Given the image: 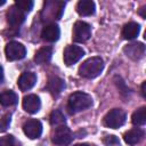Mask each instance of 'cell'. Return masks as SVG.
I'll return each instance as SVG.
<instances>
[{"mask_svg":"<svg viewBox=\"0 0 146 146\" xmlns=\"http://www.w3.org/2000/svg\"><path fill=\"white\" fill-rule=\"evenodd\" d=\"M51 55H52V49L50 47H43L35 52L34 60L36 64H44L51 59Z\"/></svg>","mask_w":146,"mask_h":146,"instance_id":"d6986e66","label":"cell"},{"mask_svg":"<svg viewBox=\"0 0 146 146\" xmlns=\"http://www.w3.org/2000/svg\"><path fill=\"white\" fill-rule=\"evenodd\" d=\"M131 121L135 125H143L146 122V107L143 106L133 112L131 116Z\"/></svg>","mask_w":146,"mask_h":146,"instance_id":"44dd1931","label":"cell"},{"mask_svg":"<svg viewBox=\"0 0 146 146\" xmlns=\"http://www.w3.org/2000/svg\"><path fill=\"white\" fill-rule=\"evenodd\" d=\"M35 82H36V75L33 72H24L18 78L17 84L22 91H27L31 88H33Z\"/></svg>","mask_w":146,"mask_h":146,"instance_id":"4fadbf2b","label":"cell"},{"mask_svg":"<svg viewBox=\"0 0 146 146\" xmlns=\"http://www.w3.org/2000/svg\"><path fill=\"white\" fill-rule=\"evenodd\" d=\"M59 35H60L59 27L55 23H50V24L46 25L42 29V32H41L42 39L46 40V41H48V42H55V41H57L59 39Z\"/></svg>","mask_w":146,"mask_h":146,"instance_id":"5bb4252c","label":"cell"},{"mask_svg":"<svg viewBox=\"0 0 146 146\" xmlns=\"http://www.w3.org/2000/svg\"><path fill=\"white\" fill-rule=\"evenodd\" d=\"M104 70V60L100 57H90L79 67V74L86 79L97 78Z\"/></svg>","mask_w":146,"mask_h":146,"instance_id":"6da1fadb","label":"cell"},{"mask_svg":"<svg viewBox=\"0 0 146 146\" xmlns=\"http://www.w3.org/2000/svg\"><path fill=\"white\" fill-rule=\"evenodd\" d=\"M123 51L129 58L133 60H138L143 58L145 55V46L141 42H132V43L127 44L123 48Z\"/></svg>","mask_w":146,"mask_h":146,"instance_id":"30bf717a","label":"cell"},{"mask_svg":"<svg viewBox=\"0 0 146 146\" xmlns=\"http://www.w3.org/2000/svg\"><path fill=\"white\" fill-rule=\"evenodd\" d=\"M91 36V27L88 23L79 21L73 26V40L75 42H84Z\"/></svg>","mask_w":146,"mask_h":146,"instance_id":"8992f818","label":"cell"},{"mask_svg":"<svg viewBox=\"0 0 146 146\" xmlns=\"http://www.w3.org/2000/svg\"><path fill=\"white\" fill-rule=\"evenodd\" d=\"M3 80V70H2V66H0V83L2 82Z\"/></svg>","mask_w":146,"mask_h":146,"instance_id":"4316f807","label":"cell"},{"mask_svg":"<svg viewBox=\"0 0 146 146\" xmlns=\"http://www.w3.org/2000/svg\"><path fill=\"white\" fill-rule=\"evenodd\" d=\"M5 54H6V58L8 60H18L25 57L26 55V49L25 47L17 42V41H11L9 43H7L6 48H5Z\"/></svg>","mask_w":146,"mask_h":146,"instance_id":"5b68a950","label":"cell"},{"mask_svg":"<svg viewBox=\"0 0 146 146\" xmlns=\"http://www.w3.org/2000/svg\"><path fill=\"white\" fill-rule=\"evenodd\" d=\"M64 88H65V82H64V80H62L58 76L50 78L48 81V84H47V89L54 96H58L63 91Z\"/></svg>","mask_w":146,"mask_h":146,"instance_id":"9a60e30c","label":"cell"},{"mask_svg":"<svg viewBox=\"0 0 146 146\" xmlns=\"http://www.w3.org/2000/svg\"><path fill=\"white\" fill-rule=\"evenodd\" d=\"M74 146H92V145H89V144H84V143H82V144H75Z\"/></svg>","mask_w":146,"mask_h":146,"instance_id":"f1b7e54d","label":"cell"},{"mask_svg":"<svg viewBox=\"0 0 146 146\" xmlns=\"http://www.w3.org/2000/svg\"><path fill=\"white\" fill-rule=\"evenodd\" d=\"M139 31H140L139 24L135 22L127 23L122 29V38L125 40H132L139 34Z\"/></svg>","mask_w":146,"mask_h":146,"instance_id":"e0dca14e","label":"cell"},{"mask_svg":"<svg viewBox=\"0 0 146 146\" xmlns=\"http://www.w3.org/2000/svg\"><path fill=\"white\" fill-rule=\"evenodd\" d=\"M23 131L30 139H36L42 133V124L35 119H31L24 123Z\"/></svg>","mask_w":146,"mask_h":146,"instance_id":"9c48e42d","label":"cell"},{"mask_svg":"<svg viewBox=\"0 0 146 146\" xmlns=\"http://www.w3.org/2000/svg\"><path fill=\"white\" fill-rule=\"evenodd\" d=\"M144 137V131L139 128H133V129H130L128 130L124 135H123V138H124V141L129 145H135V144H138Z\"/></svg>","mask_w":146,"mask_h":146,"instance_id":"2e32d148","label":"cell"},{"mask_svg":"<svg viewBox=\"0 0 146 146\" xmlns=\"http://www.w3.org/2000/svg\"><path fill=\"white\" fill-rule=\"evenodd\" d=\"M5 3H6L5 0H0V6H2V5H5Z\"/></svg>","mask_w":146,"mask_h":146,"instance_id":"f546056e","label":"cell"},{"mask_svg":"<svg viewBox=\"0 0 146 146\" xmlns=\"http://www.w3.org/2000/svg\"><path fill=\"white\" fill-rule=\"evenodd\" d=\"M76 11L81 16H90L95 13V2L91 0H81L76 5Z\"/></svg>","mask_w":146,"mask_h":146,"instance_id":"ac0fdd59","label":"cell"},{"mask_svg":"<svg viewBox=\"0 0 146 146\" xmlns=\"http://www.w3.org/2000/svg\"><path fill=\"white\" fill-rule=\"evenodd\" d=\"M72 139H73V135L70 128L64 124L58 125L52 133V141L57 145H63V146L68 145L72 141Z\"/></svg>","mask_w":146,"mask_h":146,"instance_id":"ba28073f","label":"cell"},{"mask_svg":"<svg viewBox=\"0 0 146 146\" xmlns=\"http://www.w3.org/2000/svg\"><path fill=\"white\" fill-rule=\"evenodd\" d=\"M127 115L121 108H113L104 116V124L108 128L116 129L124 124Z\"/></svg>","mask_w":146,"mask_h":146,"instance_id":"3957f363","label":"cell"},{"mask_svg":"<svg viewBox=\"0 0 146 146\" xmlns=\"http://www.w3.org/2000/svg\"><path fill=\"white\" fill-rule=\"evenodd\" d=\"M23 108L30 113V114H34L36 113L39 110H40V106H41V102H40V98L36 96V95H27L23 98Z\"/></svg>","mask_w":146,"mask_h":146,"instance_id":"7c38bea8","label":"cell"},{"mask_svg":"<svg viewBox=\"0 0 146 146\" xmlns=\"http://www.w3.org/2000/svg\"><path fill=\"white\" fill-rule=\"evenodd\" d=\"M83 56H84V50L81 47L71 44L65 48L63 58H64V63L67 66H71L73 64H75L76 62H79Z\"/></svg>","mask_w":146,"mask_h":146,"instance_id":"52a82bcc","label":"cell"},{"mask_svg":"<svg viewBox=\"0 0 146 146\" xmlns=\"http://www.w3.org/2000/svg\"><path fill=\"white\" fill-rule=\"evenodd\" d=\"M15 6H17L21 10H23L26 14L33 8V1H31V0H17L15 2Z\"/></svg>","mask_w":146,"mask_h":146,"instance_id":"603a6c76","label":"cell"},{"mask_svg":"<svg viewBox=\"0 0 146 146\" xmlns=\"http://www.w3.org/2000/svg\"><path fill=\"white\" fill-rule=\"evenodd\" d=\"M50 123L52 125H63L65 123V116L59 110H55L50 114Z\"/></svg>","mask_w":146,"mask_h":146,"instance_id":"7402d4cb","label":"cell"},{"mask_svg":"<svg viewBox=\"0 0 146 146\" xmlns=\"http://www.w3.org/2000/svg\"><path fill=\"white\" fill-rule=\"evenodd\" d=\"M0 146H18L15 138L13 136H3L0 137Z\"/></svg>","mask_w":146,"mask_h":146,"instance_id":"cb8c5ba5","label":"cell"},{"mask_svg":"<svg viewBox=\"0 0 146 146\" xmlns=\"http://www.w3.org/2000/svg\"><path fill=\"white\" fill-rule=\"evenodd\" d=\"M9 123H10V115H6V116L1 120V129H2V130H6L7 127L9 125Z\"/></svg>","mask_w":146,"mask_h":146,"instance_id":"484cf974","label":"cell"},{"mask_svg":"<svg viewBox=\"0 0 146 146\" xmlns=\"http://www.w3.org/2000/svg\"><path fill=\"white\" fill-rule=\"evenodd\" d=\"M17 102H18V97L11 90H6L0 94V104L2 106H13Z\"/></svg>","mask_w":146,"mask_h":146,"instance_id":"ffe728a7","label":"cell"},{"mask_svg":"<svg viewBox=\"0 0 146 146\" xmlns=\"http://www.w3.org/2000/svg\"><path fill=\"white\" fill-rule=\"evenodd\" d=\"M92 105V98L90 95L82 92V91H76L73 92L67 100V108L71 114H75L78 112H81Z\"/></svg>","mask_w":146,"mask_h":146,"instance_id":"7a4b0ae2","label":"cell"},{"mask_svg":"<svg viewBox=\"0 0 146 146\" xmlns=\"http://www.w3.org/2000/svg\"><path fill=\"white\" fill-rule=\"evenodd\" d=\"M7 21L11 27H18L25 21V13L14 5L7 13Z\"/></svg>","mask_w":146,"mask_h":146,"instance_id":"8fae6325","label":"cell"},{"mask_svg":"<svg viewBox=\"0 0 146 146\" xmlns=\"http://www.w3.org/2000/svg\"><path fill=\"white\" fill-rule=\"evenodd\" d=\"M65 2L62 1H48L44 5V9L42 11V19L43 21H49L51 18L58 19L64 10Z\"/></svg>","mask_w":146,"mask_h":146,"instance_id":"277c9868","label":"cell"},{"mask_svg":"<svg viewBox=\"0 0 146 146\" xmlns=\"http://www.w3.org/2000/svg\"><path fill=\"white\" fill-rule=\"evenodd\" d=\"M103 143L106 146H120V140L117 137L113 136V135H108L103 139Z\"/></svg>","mask_w":146,"mask_h":146,"instance_id":"d4e9b609","label":"cell"},{"mask_svg":"<svg viewBox=\"0 0 146 146\" xmlns=\"http://www.w3.org/2000/svg\"><path fill=\"white\" fill-rule=\"evenodd\" d=\"M141 94L145 97V82H143V84H141Z\"/></svg>","mask_w":146,"mask_h":146,"instance_id":"83f0119b","label":"cell"}]
</instances>
